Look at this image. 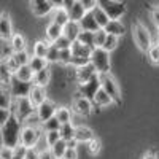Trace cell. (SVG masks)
<instances>
[{"label": "cell", "instance_id": "7a4b0ae2", "mask_svg": "<svg viewBox=\"0 0 159 159\" xmlns=\"http://www.w3.org/2000/svg\"><path fill=\"white\" fill-rule=\"evenodd\" d=\"M132 37H134V42L142 52H148V49L154 43V38H153L151 32L148 30L147 25L142 24L140 21H137L132 25Z\"/></svg>", "mask_w": 159, "mask_h": 159}, {"label": "cell", "instance_id": "3957f363", "mask_svg": "<svg viewBox=\"0 0 159 159\" xmlns=\"http://www.w3.org/2000/svg\"><path fill=\"white\" fill-rule=\"evenodd\" d=\"M43 139V130L42 126L37 124H24L21 130V142L19 145L22 148L29 150V148H37L38 142Z\"/></svg>", "mask_w": 159, "mask_h": 159}, {"label": "cell", "instance_id": "277c9868", "mask_svg": "<svg viewBox=\"0 0 159 159\" xmlns=\"http://www.w3.org/2000/svg\"><path fill=\"white\" fill-rule=\"evenodd\" d=\"M89 62L92 64V67L96 69L99 76H103V75L110 73V69H111L110 54L107 51H103L102 48H94V49H92Z\"/></svg>", "mask_w": 159, "mask_h": 159}, {"label": "cell", "instance_id": "9a60e30c", "mask_svg": "<svg viewBox=\"0 0 159 159\" xmlns=\"http://www.w3.org/2000/svg\"><path fill=\"white\" fill-rule=\"evenodd\" d=\"M13 22L10 19V15L7 11L0 13V40L3 42H10V38L13 37Z\"/></svg>", "mask_w": 159, "mask_h": 159}, {"label": "cell", "instance_id": "7dc6e473", "mask_svg": "<svg viewBox=\"0 0 159 159\" xmlns=\"http://www.w3.org/2000/svg\"><path fill=\"white\" fill-rule=\"evenodd\" d=\"M15 156V150L11 148H7V147H0V159H13Z\"/></svg>", "mask_w": 159, "mask_h": 159}, {"label": "cell", "instance_id": "c3c4849f", "mask_svg": "<svg viewBox=\"0 0 159 159\" xmlns=\"http://www.w3.org/2000/svg\"><path fill=\"white\" fill-rule=\"evenodd\" d=\"M150 18H151V22L154 24V27L159 29V7H153V8H151Z\"/></svg>", "mask_w": 159, "mask_h": 159}, {"label": "cell", "instance_id": "d6a6232c", "mask_svg": "<svg viewBox=\"0 0 159 159\" xmlns=\"http://www.w3.org/2000/svg\"><path fill=\"white\" fill-rule=\"evenodd\" d=\"M32 54L25 49V51H19V52H13V56L10 57L13 62L18 65V69L22 67V65H29V61H30Z\"/></svg>", "mask_w": 159, "mask_h": 159}, {"label": "cell", "instance_id": "11a10c76", "mask_svg": "<svg viewBox=\"0 0 159 159\" xmlns=\"http://www.w3.org/2000/svg\"><path fill=\"white\" fill-rule=\"evenodd\" d=\"M142 159H159V157H157V154L154 151H147L142 156Z\"/></svg>", "mask_w": 159, "mask_h": 159}, {"label": "cell", "instance_id": "f6af8a7d", "mask_svg": "<svg viewBox=\"0 0 159 159\" xmlns=\"http://www.w3.org/2000/svg\"><path fill=\"white\" fill-rule=\"evenodd\" d=\"M52 45H54L59 51H64V49H70V46H72V42H70V40L67 38V37H59L57 40H56V42L54 43H52Z\"/></svg>", "mask_w": 159, "mask_h": 159}, {"label": "cell", "instance_id": "7c38bea8", "mask_svg": "<svg viewBox=\"0 0 159 159\" xmlns=\"http://www.w3.org/2000/svg\"><path fill=\"white\" fill-rule=\"evenodd\" d=\"M100 89V76L96 75L91 81L84 83V84H78V91H76V96H83L86 99H91L96 96V92Z\"/></svg>", "mask_w": 159, "mask_h": 159}, {"label": "cell", "instance_id": "9c48e42d", "mask_svg": "<svg viewBox=\"0 0 159 159\" xmlns=\"http://www.w3.org/2000/svg\"><path fill=\"white\" fill-rule=\"evenodd\" d=\"M62 7L67 10L72 22H80L86 15V10L83 8L81 0H65V2H62Z\"/></svg>", "mask_w": 159, "mask_h": 159}, {"label": "cell", "instance_id": "7bdbcfd3", "mask_svg": "<svg viewBox=\"0 0 159 159\" xmlns=\"http://www.w3.org/2000/svg\"><path fill=\"white\" fill-rule=\"evenodd\" d=\"M108 34L105 32L103 29H99L96 34H94V48H102L103 43H105V40H107Z\"/></svg>", "mask_w": 159, "mask_h": 159}, {"label": "cell", "instance_id": "d6986e66", "mask_svg": "<svg viewBox=\"0 0 159 159\" xmlns=\"http://www.w3.org/2000/svg\"><path fill=\"white\" fill-rule=\"evenodd\" d=\"M13 102H15V99H13V96H11L10 86L0 84V108L11 110L13 108Z\"/></svg>", "mask_w": 159, "mask_h": 159}, {"label": "cell", "instance_id": "836d02e7", "mask_svg": "<svg viewBox=\"0 0 159 159\" xmlns=\"http://www.w3.org/2000/svg\"><path fill=\"white\" fill-rule=\"evenodd\" d=\"M29 67H30V70H32L34 75H35V73H38V72L48 69L49 64H48V61L43 59V57H35V56H32L30 61H29Z\"/></svg>", "mask_w": 159, "mask_h": 159}, {"label": "cell", "instance_id": "8d00e7d4", "mask_svg": "<svg viewBox=\"0 0 159 159\" xmlns=\"http://www.w3.org/2000/svg\"><path fill=\"white\" fill-rule=\"evenodd\" d=\"M43 139H45V145H46V148L49 150L51 147H54V145L61 140V134H59V130L45 132V134H43Z\"/></svg>", "mask_w": 159, "mask_h": 159}, {"label": "cell", "instance_id": "4316f807", "mask_svg": "<svg viewBox=\"0 0 159 159\" xmlns=\"http://www.w3.org/2000/svg\"><path fill=\"white\" fill-rule=\"evenodd\" d=\"M73 116L75 115H73L72 108H69V107H57V110H56V119L61 123V126L73 123Z\"/></svg>", "mask_w": 159, "mask_h": 159}, {"label": "cell", "instance_id": "484cf974", "mask_svg": "<svg viewBox=\"0 0 159 159\" xmlns=\"http://www.w3.org/2000/svg\"><path fill=\"white\" fill-rule=\"evenodd\" d=\"M45 37H46V42H49L52 45L59 37H62V27H59L54 22H49L45 29Z\"/></svg>", "mask_w": 159, "mask_h": 159}, {"label": "cell", "instance_id": "681fc988", "mask_svg": "<svg viewBox=\"0 0 159 159\" xmlns=\"http://www.w3.org/2000/svg\"><path fill=\"white\" fill-rule=\"evenodd\" d=\"M24 159H40V150L38 148H29V150H25Z\"/></svg>", "mask_w": 159, "mask_h": 159}, {"label": "cell", "instance_id": "6da1fadb", "mask_svg": "<svg viewBox=\"0 0 159 159\" xmlns=\"http://www.w3.org/2000/svg\"><path fill=\"white\" fill-rule=\"evenodd\" d=\"M22 126L24 124L19 121L15 115L8 119V123L0 129V137H2V145H3V147L11 148V150H16L19 147Z\"/></svg>", "mask_w": 159, "mask_h": 159}, {"label": "cell", "instance_id": "ab89813d", "mask_svg": "<svg viewBox=\"0 0 159 159\" xmlns=\"http://www.w3.org/2000/svg\"><path fill=\"white\" fill-rule=\"evenodd\" d=\"M147 56H148V61L153 64V65H159V45H156V43H153V46L148 49V52H147Z\"/></svg>", "mask_w": 159, "mask_h": 159}, {"label": "cell", "instance_id": "db71d44e", "mask_svg": "<svg viewBox=\"0 0 159 159\" xmlns=\"http://www.w3.org/2000/svg\"><path fill=\"white\" fill-rule=\"evenodd\" d=\"M40 159H56V157L52 156L49 150H43V151H40Z\"/></svg>", "mask_w": 159, "mask_h": 159}, {"label": "cell", "instance_id": "8992f818", "mask_svg": "<svg viewBox=\"0 0 159 159\" xmlns=\"http://www.w3.org/2000/svg\"><path fill=\"white\" fill-rule=\"evenodd\" d=\"M99 5L103 8L105 13H107L110 21H121V18L127 11L126 3L124 2H116V0H103V2H99Z\"/></svg>", "mask_w": 159, "mask_h": 159}, {"label": "cell", "instance_id": "bcb514c9", "mask_svg": "<svg viewBox=\"0 0 159 159\" xmlns=\"http://www.w3.org/2000/svg\"><path fill=\"white\" fill-rule=\"evenodd\" d=\"M13 116V111L11 110H3V108H0V129H2L7 123H8V119Z\"/></svg>", "mask_w": 159, "mask_h": 159}, {"label": "cell", "instance_id": "5bb4252c", "mask_svg": "<svg viewBox=\"0 0 159 159\" xmlns=\"http://www.w3.org/2000/svg\"><path fill=\"white\" fill-rule=\"evenodd\" d=\"M96 75H97V72H96L94 67H92L91 62H88V64L81 65V67L75 69V78H76L78 84H84V83L91 81Z\"/></svg>", "mask_w": 159, "mask_h": 159}, {"label": "cell", "instance_id": "e0dca14e", "mask_svg": "<svg viewBox=\"0 0 159 159\" xmlns=\"http://www.w3.org/2000/svg\"><path fill=\"white\" fill-rule=\"evenodd\" d=\"M27 99L30 100V103L34 105L35 108H38L45 100H48L46 88H40V86H34V84H32V89H30V92H29Z\"/></svg>", "mask_w": 159, "mask_h": 159}, {"label": "cell", "instance_id": "60d3db41", "mask_svg": "<svg viewBox=\"0 0 159 159\" xmlns=\"http://www.w3.org/2000/svg\"><path fill=\"white\" fill-rule=\"evenodd\" d=\"M59 129H61V123L56 119V116H54V118H51L49 121H46V123H43V124H42V130H43V134H45V132L59 130Z\"/></svg>", "mask_w": 159, "mask_h": 159}, {"label": "cell", "instance_id": "44dd1931", "mask_svg": "<svg viewBox=\"0 0 159 159\" xmlns=\"http://www.w3.org/2000/svg\"><path fill=\"white\" fill-rule=\"evenodd\" d=\"M10 46L13 49V52H19V51H25L27 49V40L21 32H15L13 37L10 38Z\"/></svg>", "mask_w": 159, "mask_h": 159}, {"label": "cell", "instance_id": "f35d334b", "mask_svg": "<svg viewBox=\"0 0 159 159\" xmlns=\"http://www.w3.org/2000/svg\"><path fill=\"white\" fill-rule=\"evenodd\" d=\"M100 150H102V142H100L99 137H94L88 143V151H89L91 156H97L100 153Z\"/></svg>", "mask_w": 159, "mask_h": 159}, {"label": "cell", "instance_id": "4fadbf2b", "mask_svg": "<svg viewBox=\"0 0 159 159\" xmlns=\"http://www.w3.org/2000/svg\"><path fill=\"white\" fill-rule=\"evenodd\" d=\"M10 86V91H11V96L13 99H22V97H27L29 92L32 89V83H22L19 80H16L13 76L11 83L8 84Z\"/></svg>", "mask_w": 159, "mask_h": 159}, {"label": "cell", "instance_id": "52a82bcc", "mask_svg": "<svg viewBox=\"0 0 159 159\" xmlns=\"http://www.w3.org/2000/svg\"><path fill=\"white\" fill-rule=\"evenodd\" d=\"M100 88L111 97V100H113L115 103L121 102V88H119L116 78H115L111 73L100 76Z\"/></svg>", "mask_w": 159, "mask_h": 159}, {"label": "cell", "instance_id": "d4e9b609", "mask_svg": "<svg viewBox=\"0 0 159 159\" xmlns=\"http://www.w3.org/2000/svg\"><path fill=\"white\" fill-rule=\"evenodd\" d=\"M51 81V69H45L42 72H38L34 75V80H32V84L34 86H40V88H46Z\"/></svg>", "mask_w": 159, "mask_h": 159}, {"label": "cell", "instance_id": "f907efd6", "mask_svg": "<svg viewBox=\"0 0 159 159\" xmlns=\"http://www.w3.org/2000/svg\"><path fill=\"white\" fill-rule=\"evenodd\" d=\"M81 3H83V8L86 10V13H91L92 10H94L97 7V0H81Z\"/></svg>", "mask_w": 159, "mask_h": 159}, {"label": "cell", "instance_id": "f546056e", "mask_svg": "<svg viewBox=\"0 0 159 159\" xmlns=\"http://www.w3.org/2000/svg\"><path fill=\"white\" fill-rule=\"evenodd\" d=\"M49 46H51V43L49 42H46V40H38V42H35L34 43V48H32V56H35V57H46V52H48V49H49Z\"/></svg>", "mask_w": 159, "mask_h": 159}, {"label": "cell", "instance_id": "d590c367", "mask_svg": "<svg viewBox=\"0 0 159 159\" xmlns=\"http://www.w3.org/2000/svg\"><path fill=\"white\" fill-rule=\"evenodd\" d=\"M76 42L80 45H83V46H88L91 49H94V34H92V32H83L81 30V34H80Z\"/></svg>", "mask_w": 159, "mask_h": 159}, {"label": "cell", "instance_id": "ac0fdd59", "mask_svg": "<svg viewBox=\"0 0 159 159\" xmlns=\"http://www.w3.org/2000/svg\"><path fill=\"white\" fill-rule=\"evenodd\" d=\"M96 137L94 130H92L89 126H84V124H78L76 129H75V142L80 145V143H89L92 139Z\"/></svg>", "mask_w": 159, "mask_h": 159}, {"label": "cell", "instance_id": "2e32d148", "mask_svg": "<svg viewBox=\"0 0 159 159\" xmlns=\"http://www.w3.org/2000/svg\"><path fill=\"white\" fill-rule=\"evenodd\" d=\"M51 22L57 24L59 27H65L69 22H70V18H69V13L62 7V2H54V11H52V18H51Z\"/></svg>", "mask_w": 159, "mask_h": 159}, {"label": "cell", "instance_id": "816d5d0a", "mask_svg": "<svg viewBox=\"0 0 159 159\" xmlns=\"http://www.w3.org/2000/svg\"><path fill=\"white\" fill-rule=\"evenodd\" d=\"M62 159H78V148H67Z\"/></svg>", "mask_w": 159, "mask_h": 159}, {"label": "cell", "instance_id": "ba28073f", "mask_svg": "<svg viewBox=\"0 0 159 159\" xmlns=\"http://www.w3.org/2000/svg\"><path fill=\"white\" fill-rule=\"evenodd\" d=\"M72 111L80 118H88L94 111V103L91 99H86L83 96H75L72 100Z\"/></svg>", "mask_w": 159, "mask_h": 159}, {"label": "cell", "instance_id": "7402d4cb", "mask_svg": "<svg viewBox=\"0 0 159 159\" xmlns=\"http://www.w3.org/2000/svg\"><path fill=\"white\" fill-rule=\"evenodd\" d=\"M91 15H92V18H94V21H96V24L99 25V29H105L108 25V22H110V18L107 16V13L103 11V8L97 3V7L91 11Z\"/></svg>", "mask_w": 159, "mask_h": 159}, {"label": "cell", "instance_id": "5b68a950", "mask_svg": "<svg viewBox=\"0 0 159 159\" xmlns=\"http://www.w3.org/2000/svg\"><path fill=\"white\" fill-rule=\"evenodd\" d=\"M35 110H37V108L30 103V100H29L27 97L15 99V102H13V108H11L13 115H15L22 124H25L32 116H35Z\"/></svg>", "mask_w": 159, "mask_h": 159}, {"label": "cell", "instance_id": "4dcf8cb0", "mask_svg": "<svg viewBox=\"0 0 159 159\" xmlns=\"http://www.w3.org/2000/svg\"><path fill=\"white\" fill-rule=\"evenodd\" d=\"M75 129H76V126H75L73 123H70V124H62L61 129H59L61 139H62L64 142H67V143L73 142V140H75Z\"/></svg>", "mask_w": 159, "mask_h": 159}, {"label": "cell", "instance_id": "b9f144b4", "mask_svg": "<svg viewBox=\"0 0 159 159\" xmlns=\"http://www.w3.org/2000/svg\"><path fill=\"white\" fill-rule=\"evenodd\" d=\"M48 64H59V49L54 46V45H51L48 52H46V57Z\"/></svg>", "mask_w": 159, "mask_h": 159}, {"label": "cell", "instance_id": "cb8c5ba5", "mask_svg": "<svg viewBox=\"0 0 159 159\" xmlns=\"http://www.w3.org/2000/svg\"><path fill=\"white\" fill-rule=\"evenodd\" d=\"M108 35H113L116 38H121L124 34H126V25L121 22V21H110L108 25L103 29Z\"/></svg>", "mask_w": 159, "mask_h": 159}, {"label": "cell", "instance_id": "ffe728a7", "mask_svg": "<svg viewBox=\"0 0 159 159\" xmlns=\"http://www.w3.org/2000/svg\"><path fill=\"white\" fill-rule=\"evenodd\" d=\"M92 103H94V107H99V108H108L110 105H113L115 102L111 100V97L105 92L102 88L96 92V96L92 97Z\"/></svg>", "mask_w": 159, "mask_h": 159}, {"label": "cell", "instance_id": "8fae6325", "mask_svg": "<svg viewBox=\"0 0 159 159\" xmlns=\"http://www.w3.org/2000/svg\"><path fill=\"white\" fill-rule=\"evenodd\" d=\"M29 7L32 15H35L37 18H45L54 11V2L51 0H32L29 2Z\"/></svg>", "mask_w": 159, "mask_h": 159}, {"label": "cell", "instance_id": "1f68e13d", "mask_svg": "<svg viewBox=\"0 0 159 159\" xmlns=\"http://www.w3.org/2000/svg\"><path fill=\"white\" fill-rule=\"evenodd\" d=\"M15 78L19 80V81L22 83H32V80H34V72L30 70L29 65H22V67H19L15 73Z\"/></svg>", "mask_w": 159, "mask_h": 159}, {"label": "cell", "instance_id": "30bf717a", "mask_svg": "<svg viewBox=\"0 0 159 159\" xmlns=\"http://www.w3.org/2000/svg\"><path fill=\"white\" fill-rule=\"evenodd\" d=\"M56 110H57V105H56L54 100H51V99L45 100V102L35 110V115H37V118H38L40 124H43V123L49 121L51 118H54V116H56Z\"/></svg>", "mask_w": 159, "mask_h": 159}, {"label": "cell", "instance_id": "f5cc1de1", "mask_svg": "<svg viewBox=\"0 0 159 159\" xmlns=\"http://www.w3.org/2000/svg\"><path fill=\"white\" fill-rule=\"evenodd\" d=\"M24 153H25V148H22L21 145L15 150V156H13V159H24Z\"/></svg>", "mask_w": 159, "mask_h": 159}, {"label": "cell", "instance_id": "603a6c76", "mask_svg": "<svg viewBox=\"0 0 159 159\" xmlns=\"http://www.w3.org/2000/svg\"><path fill=\"white\" fill-rule=\"evenodd\" d=\"M80 34H81V27H80V24H78V22H72V21H70V22L62 29V35H64V37H67L72 43L78 40Z\"/></svg>", "mask_w": 159, "mask_h": 159}, {"label": "cell", "instance_id": "83f0119b", "mask_svg": "<svg viewBox=\"0 0 159 159\" xmlns=\"http://www.w3.org/2000/svg\"><path fill=\"white\" fill-rule=\"evenodd\" d=\"M13 76H15V73L11 72L8 62L3 61V59H0V84H7L8 86L11 83Z\"/></svg>", "mask_w": 159, "mask_h": 159}, {"label": "cell", "instance_id": "74e56055", "mask_svg": "<svg viewBox=\"0 0 159 159\" xmlns=\"http://www.w3.org/2000/svg\"><path fill=\"white\" fill-rule=\"evenodd\" d=\"M118 45H119V38H116V37H113V35H108L107 40H105V43H103V46H102V49L107 51L108 54H110L111 51H115V49L118 48Z\"/></svg>", "mask_w": 159, "mask_h": 159}, {"label": "cell", "instance_id": "e575fe53", "mask_svg": "<svg viewBox=\"0 0 159 159\" xmlns=\"http://www.w3.org/2000/svg\"><path fill=\"white\" fill-rule=\"evenodd\" d=\"M67 148H69V145H67V142H64L62 139L54 145V147H51L49 148V151L52 153V156H54L56 159H62V156H64V153L67 151Z\"/></svg>", "mask_w": 159, "mask_h": 159}, {"label": "cell", "instance_id": "ee69618b", "mask_svg": "<svg viewBox=\"0 0 159 159\" xmlns=\"http://www.w3.org/2000/svg\"><path fill=\"white\" fill-rule=\"evenodd\" d=\"M72 61H73V56H72L70 49L59 51V64H62V65H72Z\"/></svg>", "mask_w": 159, "mask_h": 159}, {"label": "cell", "instance_id": "f1b7e54d", "mask_svg": "<svg viewBox=\"0 0 159 159\" xmlns=\"http://www.w3.org/2000/svg\"><path fill=\"white\" fill-rule=\"evenodd\" d=\"M78 24H80V27H81L83 32H92V34H96L99 30V25L96 24V21H94V18H92L91 13H86L84 18L80 21Z\"/></svg>", "mask_w": 159, "mask_h": 159}, {"label": "cell", "instance_id": "9f6ffc18", "mask_svg": "<svg viewBox=\"0 0 159 159\" xmlns=\"http://www.w3.org/2000/svg\"><path fill=\"white\" fill-rule=\"evenodd\" d=\"M154 43L159 45V29H156V32H154Z\"/></svg>", "mask_w": 159, "mask_h": 159}]
</instances>
